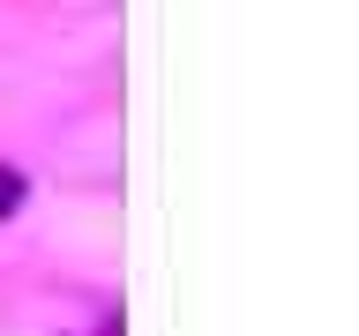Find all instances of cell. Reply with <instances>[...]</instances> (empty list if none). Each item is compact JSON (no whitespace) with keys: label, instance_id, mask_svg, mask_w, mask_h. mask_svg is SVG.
<instances>
[{"label":"cell","instance_id":"cell-1","mask_svg":"<svg viewBox=\"0 0 359 336\" xmlns=\"http://www.w3.org/2000/svg\"><path fill=\"white\" fill-rule=\"evenodd\" d=\"M15 209H22V172L0 164V217H15Z\"/></svg>","mask_w":359,"mask_h":336}]
</instances>
